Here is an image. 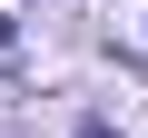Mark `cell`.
Instances as JSON below:
<instances>
[{
	"label": "cell",
	"mask_w": 148,
	"mask_h": 138,
	"mask_svg": "<svg viewBox=\"0 0 148 138\" xmlns=\"http://www.w3.org/2000/svg\"><path fill=\"white\" fill-rule=\"evenodd\" d=\"M10 40H20V20H10V10H0V49H10Z\"/></svg>",
	"instance_id": "cell-1"
},
{
	"label": "cell",
	"mask_w": 148,
	"mask_h": 138,
	"mask_svg": "<svg viewBox=\"0 0 148 138\" xmlns=\"http://www.w3.org/2000/svg\"><path fill=\"white\" fill-rule=\"evenodd\" d=\"M79 138H119V128H109V118H89V128H79Z\"/></svg>",
	"instance_id": "cell-2"
}]
</instances>
